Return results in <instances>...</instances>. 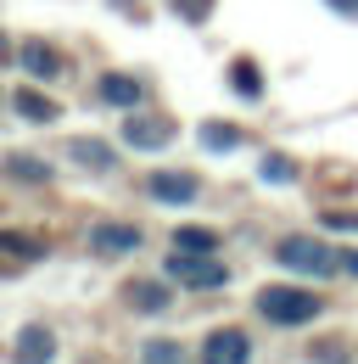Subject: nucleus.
<instances>
[{
    "instance_id": "1",
    "label": "nucleus",
    "mask_w": 358,
    "mask_h": 364,
    "mask_svg": "<svg viewBox=\"0 0 358 364\" xmlns=\"http://www.w3.org/2000/svg\"><path fill=\"white\" fill-rule=\"evenodd\" d=\"M325 303L313 297V291H297V286H264L258 291V314L274 319V325H308Z\"/></svg>"
},
{
    "instance_id": "2",
    "label": "nucleus",
    "mask_w": 358,
    "mask_h": 364,
    "mask_svg": "<svg viewBox=\"0 0 358 364\" xmlns=\"http://www.w3.org/2000/svg\"><path fill=\"white\" fill-rule=\"evenodd\" d=\"M286 269H297V274H313V280H325V274H336V252L330 247H319V241H308V235H286L280 241V252H274Z\"/></svg>"
},
{
    "instance_id": "3",
    "label": "nucleus",
    "mask_w": 358,
    "mask_h": 364,
    "mask_svg": "<svg viewBox=\"0 0 358 364\" xmlns=\"http://www.w3.org/2000/svg\"><path fill=\"white\" fill-rule=\"evenodd\" d=\"M168 274L185 280V286H196V291H202V286H224V264L207 258V252H174V258H168Z\"/></svg>"
},
{
    "instance_id": "4",
    "label": "nucleus",
    "mask_w": 358,
    "mask_h": 364,
    "mask_svg": "<svg viewBox=\"0 0 358 364\" xmlns=\"http://www.w3.org/2000/svg\"><path fill=\"white\" fill-rule=\"evenodd\" d=\"M246 359H252V342L241 331H213L202 342V364H246Z\"/></svg>"
},
{
    "instance_id": "5",
    "label": "nucleus",
    "mask_w": 358,
    "mask_h": 364,
    "mask_svg": "<svg viewBox=\"0 0 358 364\" xmlns=\"http://www.w3.org/2000/svg\"><path fill=\"white\" fill-rule=\"evenodd\" d=\"M140 247V230L134 225H95L90 230V252H101V258H124Z\"/></svg>"
},
{
    "instance_id": "6",
    "label": "nucleus",
    "mask_w": 358,
    "mask_h": 364,
    "mask_svg": "<svg viewBox=\"0 0 358 364\" xmlns=\"http://www.w3.org/2000/svg\"><path fill=\"white\" fill-rule=\"evenodd\" d=\"M124 140L140 146V151H157V146L174 140V124H168V118H129V124H124Z\"/></svg>"
},
{
    "instance_id": "7",
    "label": "nucleus",
    "mask_w": 358,
    "mask_h": 364,
    "mask_svg": "<svg viewBox=\"0 0 358 364\" xmlns=\"http://www.w3.org/2000/svg\"><path fill=\"white\" fill-rule=\"evenodd\" d=\"M50 359H56V336L45 325H28L17 336V364H50Z\"/></svg>"
},
{
    "instance_id": "8",
    "label": "nucleus",
    "mask_w": 358,
    "mask_h": 364,
    "mask_svg": "<svg viewBox=\"0 0 358 364\" xmlns=\"http://www.w3.org/2000/svg\"><path fill=\"white\" fill-rule=\"evenodd\" d=\"M67 157H73L79 168H90V174H107V168H112V146H107V140H90V135L67 140Z\"/></svg>"
},
{
    "instance_id": "9",
    "label": "nucleus",
    "mask_w": 358,
    "mask_h": 364,
    "mask_svg": "<svg viewBox=\"0 0 358 364\" xmlns=\"http://www.w3.org/2000/svg\"><path fill=\"white\" fill-rule=\"evenodd\" d=\"M124 297H129V309H140V314H163V309L174 303L163 280H134V286L124 291Z\"/></svg>"
},
{
    "instance_id": "10",
    "label": "nucleus",
    "mask_w": 358,
    "mask_h": 364,
    "mask_svg": "<svg viewBox=\"0 0 358 364\" xmlns=\"http://www.w3.org/2000/svg\"><path fill=\"white\" fill-rule=\"evenodd\" d=\"M17 56H23V68H28L34 79H56V73H62V56L45 46V40H28V46L17 50Z\"/></svg>"
},
{
    "instance_id": "11",
    "label": "nucleus",
    "mask_w": 358,
    "mask_h": 364,
    "mask_svg": "<svg viewBox=\"0 0 358 364\" xmlns=\"http://www.w3.org/2000/svg\"><path fill=\"white\" fill-rule=\"evenodd\" d=\"M151 196L157 202H196V180L190 174H151Z\"/></svg>"
},
{
    "instance_id": "12",
    "label": "nucleus",
    "mask_w": 358,
    "mask_h": 364,
    "mask_svg": "<svg viewBox=\"0 0 358 364\" xmlns=\"http://www.w3.org/2000/svg\"><path fill=\"white\" fill-rule=\"evenodd\" d=\"M101 95H107L112 107H134V101H140V79H129V73H107V79H101Z\"/></svg>"
},
{
    "instance_id": "13",
    "label": "nucleus",
    "mask_w": 358,
    "mask_h": 364,
    "mask_svg": "<svg viewBox=\"0 0 358 364\" xmlns=\"http://www.w3.org/2000/svg\"><path fill=\"white\" fill-rule=\"evenodd\" d=\"M11 107H17L28 124H50V118H56V107H50L40 90H17V95H11Z\"/></svg>"
},
{
    "instance_id": "14",
    "label": "nucleus",
    "mask_w": 358,
    "mask_h": 364,
    "mask_svg": "<svg viewBox=\"0 0 358 364\" xmlns=\"http://www.w3.org/2000/svg\"><path fill=\"white\" fill-rule=\"evenodd\" d=\"M229 90L246 95V101H258V95H264V79H258V68H252V62H235V68H229Z\"/></svg>"
},
{
    "instance_id": "15",
    "label": "nucleus",
    "mask_w": 358,
    "mask_h": 364,
    "mask_svg": "<svg viewBox=\"0 0 358 364\" xmlns=\"http://www.w3.org/2000/svg\"><path fill=\"white\" fill-rule=\"evenodd\" d=\"M174 247H179V252H213V247H219V235H213V230H202V225H185V230H174Z\"/></svg>"
},
{
    "instance_id": "16",
    "label": "nucleus",
    "mask_w": 358,
    "mask_h": 364,
    "mask_svg": "<svg viewBox=\"0 0 358 364\" xmlns=\"http://www.w3.org/2000/svg\"><path fill=\"white\" fill-rule=\"evenodd\" d=\"M140 359H146V364H185V348L168 342V336H157V342H146V348H140Z\"/></svg>"
},
{
    "instance_id": "17",
    "label": "nucleus",
    "mask_w": 358,
    "mask_h": 364,
    "mask_svg": "<svg viewBox=\"0 0 358 364\" xmlns=\"http://www.w3.org/2000/svg\"><path fill=\"white\" fill-rule=\"evenodd\" d=\"M6 174H17V180H34V185H45V180H50V163H40V157H23V151H17V157L6 163Z\"/></svg>"
},
{
    "instance_id": "18",
    "label": "nucleus",
    "mask_w": 358,
    "mask_h": 364,
    "mask_svg": "<svg viewBox=\"0 0 358 364\" xmlns=\"http://www.w3.org/2000/svg\"><path fill=\"white\" fill-rule=\"evenodd\" d=\"M0 252H17V258H40L45 247L34 235H17V230H0Z\"/></svg>"
},
{
    "instance_id": "19",
    "label": "nucleus",
    "mask_w": 358,
    "mask_h": 364,
    "mask_svg": "<svg viewBox=\"0 0 358 364\" xmlns=\"http://www.w3.org/2000/svg\"><path fill=\"white\" fill-rule=\"evenodd\" d=\"M202 146H213V151H229V146H241V129H224V124H207V129H202Z\"/></svg>"
},
{
    "instance_id": "20",
    "label": "nucleus",
    "mask_w": 358,
    "mask_h": 364,
    "mask_svg": "<svg viewBox=\"0 0 358 364\" xmlns=\"http://www.w3.org/2000/svg\"><path fill=\"white\" fill-rule=\"evenodd\" d=\"M264 180H268V185L297 180V163H286V157H264Z\"/></svg>"
},
{
    "instance_id": "21",
    "label": "nucleus",
    "mask_w": 358,
    "mask_h": 364,
    "mask_svg": "<svg viewBox=\"0 0 358 364\" xmlns=\"http://www.w3.org/2000/svg\"><path fill=\"white\" fill-rule=\"evenodd\" d=\"M325 225H330V230H358V213H336V208H330Z\"/></svg>"
},
{
    "instance_id": "22",
    "label": "nucleus",
    "mask_w": 358,
    "mask_h": 364,
    "mask_svg": "<svg viewBox=\"0 0 358 364\" xmlns=\"http://www.w3.org/2000/svg\"><path fill=\"white\" fill-rule=\"evenodd\" d=\"M313 364H347L342 348H313Z\"/></svg>"
},
{
    "instance_id": "23",
    "label": "nucleus",
    "mask_w": 358,
    "mask_h": 364,
    "mask_svg": "<svg viewBox=\"0 0 358 364\" xmlns=\"http://www.w3.org/2000/svg\"><path fill=\"white\" fill-rule=\"evenodd\" d=\"M330 6H342V11H353V17H358V0H330Z\"/></svg>"
},
{
    "instance_id": "24",
    "label": "nucleus",
    "mask_w": 358,
    "mask_h": 364,
    "mask_svg": "<svg viewBox=\"0 0 358 364\" xmlns=\"http://www.w3.org/2000/svg\"><path fill=\"white\" fill-rule=\"evenodd\" d=\"M342 264H347V269H353V274H358V252H347V258H342Z\"/></svg>"
},
{
    "instance_id": "25",
    "label": "nucleus",
    "mask_w": 358,
    "mask_h": 364,
    "mask_svg": "<svg viewBox=\"0 0 358 364\" xmlns=\"http://www.w3.org/2000/svg\"><path fill=\"white\" fill-rule=\"evenodd\" d=\"M0 62H6V40H0Z\"/></svg>"
}]
</instances>
